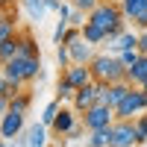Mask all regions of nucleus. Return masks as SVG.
<instances>
[{
  "mask_svg": "<svg viewBox=\"0 0 147 147\" xmlns=\"http://www.w3.org/2000/svg\"><path fill=\"white\" fill-rule=\"evenodd\" d=\"M18 56V35H12V38L0 41V65H6L9 59Z\"/></svg>",
  "mask_w": 147,
  "mask_h": 147,
  "instance_id": "nucleus-22",
  "label": "nucleus"
},
{
  "mask_svg": "<svg viewBox=\"0 0 147 147\" xmlns=\"http://www.w3.org/2000/svg\"><path fill=\"white\" fill-rule=\"evenodd\" d=\"M59 109H62V100H59V97H56V100H50V103L44 106V112H41V124L50 127L53 121H56V115H59Z\"/></svg>",
  "mask_w": 147,
  "mask_h": 147,
  "instance_id": "nucleus-24",
  "label": "nucleus"
},
{
  "mask_svg": "<svg viewBox=\"0 0 147 147\" xmlns=\"http://www.w3.org/2000/svg\"><path fill=\"white\" fill-rule=\"evenodd\" d=\"M138 53H141V56H147V30H141V32H138Z\"/></svg>",
  "mask_w": 147,
  "mask_h": 147,
  "instance_id": "nucleus-29",
  "label": "nucleus"
},
{
  "mask_svg": "<svg viewBox=\"0 0 147 147\" xmlns=\"http://www.w3.org/2000/svg\"><path fill=\"white\" fill-rule=\"evenodd\" d=\"M0 71L6 74V80L12 82H21V85H27V82H35V80H44V71H41V56H15V59H9L6 65H0Z\"/></svg>",
  "mask_w": 147,
  "mask_h": 147,
  "instance_id": "nucleus-1",
  "label": "nucleus"
},
{
  "mask_svg": "<svg viewBox=\"0 0 147 147\" xmlns=\"http://www.w3.org/2000/svg\"><path fill=\"white\" fill-rule=\"evenodd\" d=\"M112 3H121V0H112Z\"/></svg>",
  "mask_w": 147,
  "mask_h": 147,
  "instance_id": "nucleus-37",
  "label": "nucleus"
},
{
  "mask_svg": "<svg viewBox=\"0 0 147 147\" xmlns=\"http://www.w3.org/2000/svg\"><path fill=\"white\" fill-rule=\"evenodd\" d=\"M47 132H50V127L47 124H32L27 129V147H47Z\"/></svg>",
  "mask_w": 147,
  "mask_h": 147,
  "instance_id": "nucleus-14",
  "label": "nucleus"
},
{
  "mask_svg": "<svg viewBox=\"0 0 147 147\" xmlns=\"http://www.w3.org/2000/svg\"><path fill=\"white\" fill-rule=\"evenodd\" d=\"M121 9H124L127 21H136L141 12H147V0H121Z\"/></svg>",
  "mask_w": 147,
  "mask_h": 147,
  "instance_id": "nucleus-20",
  "label": "nucleus"
},
{
  "mask_svg": "<svg viewBox=\"0 0 147 147\" xmlns=\"http://www.w3.org/2000/svg\"><path fill=\"white\" fill-rule=\"evenodd\" d=\"M68 27H71L68 21H59V24H56V32H53V41H56V44H62V38H65V32H68Z\"/></svg>",
  "mask_w": 147,
  "mask_h": 147,
  "instance_id": "nucleus-28",
  "label": "nucleus"
},
{
  "mask_svg": "<svg viewBox=\"0 0 147 147\" xmlns=\"http://www.w3.org/2000/svg\"><path fill=\"white\" fill-rule=\"evenodd\" d=\"M30 103H32V94H30V91H18L15 97H12L9 109H15V112H24V115H27V112H30Z\"/></svg>",
  "mask_w": 147,
  "mask_h": 147,
  "instance_id": "nucleus-23",
  "label": "nucleus"
},
{
  "mask_svg": "<svg viewBox=\"0 0 147 147\" xmlns=\"http://www.w3.org/2000/svg\"><path fill=\"white\" fill-rule=\"evenodd\" d=\"M127 80L132 85H144L147 82V56H141L132 68H127Z\"/></svg>",
  "mask_w": 147,
  "mask_h": 147,
  "instance_id": "nucleus-16",
  "label": "nucleus"
},
{
  "mask_svg": "<svg viewBox=\"0 0 147 147\" xmlns=\"http://www.w3.org/2000/svg\"><path fill=\"white\" fill-rule=\"evenodd\" d=\"M141 112H147V91L141 88V85H132L129 94L115 106V118L129 121V118H138Z\"/></svg>",
  "mask_w": 147,
  "mask_h": 147,
  "instance_id": "nucleus-4",
  "label": "nucleus"
},
{
  "mask_svg": "<svg viewBox=\"0 0 147 147\" xmlns=\"http://www.w3.org/2000/svg\"><path fill=\"white\" fill-rule=\"evenodd\" d=\"M118 56H121V62H124L127 68H132V65H136L138 59H141V53H138V47H136V50H121Z\"/></svg>",
  "mask_w": 147,
  "mask_h": 147,
  "instance_id": "nucleus-27",
  "label": "nucleus"
},
{
  "mask_svg": "<svg viewBox=\"0 0 147 147\" xmlns=\"http://www.w3.org/2000/svg\"><path fill=\"white\" fill-rule=\"evenodd\" d=\"M129 88H132V82L129 80H118V82H109V88H106V103L109 106H118L121 100H124V97L129 94Z\"/></svg>",
  "mask_w": 147,
  "mask_h": 147,
  "instance_id": "nucleus-12",
  "label": "nucleus"
},
{
  "mask_svg": "<svg viewBox=\"0 0 147 147\" xmlns=\"http://www.w3.org/2000/svg\"><path fill=\"white\" fill-rule=\"evenodd\" d=\"M77 115H80V112H77L74 106H62V109H59V115H56V121L50 124V132L59 136V138H65L68 132L77 127Z\"/></svg>",
  "mask_w": 147,
  "mask_h": 147,
  "instance_id": "nucleus-8",
  "label": "nucleus"
},
{
  "mask_svg": "<svg viewBox=\"0 0 147 147\" xmlns=\"http://www.w3.org/2000/svg\"><path fill=\"white\" fill-rule=\"evenodd\" d=\"M56 62H59V68H68V65H71V50H68V44H59V47H56Z\"/></svg>",
  "mask_w": 147,
  "mask_h": 147,
  "instance_id": "nucleus-25",
  "label": "nucleus"
},
{
  "mask_svg": "<svg viewBox=\"0 0 147 147\" xmlns=\"http://www.w3.org/2000/svg\"><path fill=\"white\" fill-rule=\"evenodd\" d=\"M94 82H118L127 80V65L121 62V56H109V53H94V59L88 62Z\"/></svg>",
  "mask_w": 147,
  "mask_h": 147,
  "instance_id": "nucleus-2",
  "label": "nucleus"
},
{
  "mask_svg": "<svg viewBox=\"0 0 147 147\" xmlns=\"http://www.w3.org/2000/svg\"><path fill=\"white\" fill-rule=\"evenodd\" d=\"M74 94H77L74 82H71V80L65 77V74H62V77H59V85H56V97H59L62 103H71V100H74Z\"/></svg>",
  "mask_w": 147,
  "mask_h": 147,
  "instance_id": "nucleus-21",
  "label": "nucleus"
},
{
  "mask_svg": "<svg viewBox=\"0 0 147 147\" xmlns=\"http://www.w3.org/2000/svg\"><path fill=\"white\" fill-rule=\"evenodd\" d=\"M132 27H138V30H147V12H141V15L132 21Z\"/></svg>",
  "mask_w": 147,
  "mask_h": 147,
  "instance_id": "nucleus-30",
  "label": "nucleus"
},
{
  "mask_svg": "<svg viewBox=\"0 0 147 147\" xmlns=\"http://www.w3.org/2000/svg\"><path fill=\"white\" fill-rule=\"evenodd\" d=\"M141 88H144V91H147V82H144V85H141Z\"/></svg>",
  "mask_w": 147,
  "mask_h": 147,
  "instance_id": "nucleus-35",
  "label": "nucleus"
},
{
  "mask_svg": "<svg viewBox=\"0 0 147 147\" xmlns=\"http://www.w3.org/2000/svg\"><path fill=\"white\" fill-rule=\"evenodd\" d=\"M21 3H24V9L30 12V18H32L35 24H41L44 15L50 12V9H47V0H21Z\"/></svg>",
  "mask_w": 147,
  "mask_h": 147,
  "instance_id": "nucleus-18",
  "label": "nucleus"
},
{
  "mask_svg": "<svg viewBox=\"0 0 147 147\" xmlns=\"http://www.w3.org/2000/svg\"><path fill=\"white\" fill-rule=\"evenodd\" d=\"M0 9H3V12L6 9H15V0H0Z\"/></svg>",
  "mask_w": 147,
  "mask_h": 147,
  "instance_id": "nucleus-33",
  "label": "nucleus"
},
{
  "mask_svg": "<svg viewBox=\"0 0 147 147\" xmlns=\"http://www.w3.org/2000/svg\"><path fill=\"white\" fill-rule=\"evenodd\" d=\"M136 47H138V32H132V30H124L115 41H109V50H112L115 56L121 50H136Z\"/></svg>",
  "mask_w": 147,
  "mask_h": 147,
  "instance_id": "nucleus-13",
  "label": "nucleus"
},
{
  "mask_svg": "<svg viewBox=\"0 0 147 147\" xmlns=\"http://www.w3.org/2000/svg\"><path fill=\"white\" fill-rule=\"evenodd\" d=\"M85 147H112V127H103V129L88 132V141H85Z\"/></svg>",
  "mask_w": 147,
  "mask_h": 147,
  "instance_id": "nucleus-17",
  "label": "nucleus"
},
{
  "mask_svg": "<svg viewBox=\"0 0 147 147\" xmlns=\"http://www.w3.org/2000/svg\"><path fill=\"white\" fill-rule=\"evenodd\" d=\"M18 53L21 56H41V47L35 44V38H32L30 30H21L18 32Z\"/></svg>",
  "mask_w": 147,
  "mask_h": 147,
  "instance_id": "nucleus-15",
  "label": "nucleus"
},
{
  "mask_svg": "<svg viewBox=\"0 0 147 147\" xmlns=\"http://www.w3.org/2000/svg\"><path fill=\"white\" fill-rule=\"evenodd\" d=\"M21 132H24V112H15V109H9V112L0 118V138L15 141Z\"/></svg>",
  "mask_w": 147,
  "mask_h": 147,
  "instance_id": "nucleus-7",
  "label": "nucleus"
},
{
  "mask_svg": "<svg viewBox=\"0 0 147 147\" xmlns=\"http://www.w3.org/2000/svg\"><path fill=\"white\" fill-rule=\"evenodd\" d=\"M136 129H138V144H144L147 141V112H141L136 118Z\"/></svg>",
  "mask_w": 147,
  "mask_h": 147,
  "instance_id": "nucleus-26",
  "label": "nucleus"
},
{
  "mask_svg": "<svg viewBox=\"0 0 147 147\" xmlns=\"http://www.w3.org/2000/svg\"><path fill=\"white\" fill-rule=\"evenodd\" d=\"M9 103H12V100H9V97H0V118H3V115L9 112Z\"/></svg>",
  "mask_w": 147,
  "mask_h": 147,
  "instance_id": "nucleus-31",
  "label": "nucleus"
},
{
  "mask_svg": "<svg viewBox=\"0 0 147 147\" xmlns=\"http://www.w3.org/2000/svg\"><path fill=\"white\" fill-rule=\"evenodd\" d=\"M0 18H3V9H0Z\"/></svg>",
  "mask_w": 147,
  "mask_h": 147,
  "instance_id": "nucleus-36",
  "label": "nucleus"
},
{
  "mask_svg": "<svg viewBox=\"0 0 147 147\" xmlns=\"http://www.w3.org/2000/svg\"><path fill=\"white\" fill-rule=\"evenodd\" d=\"M62 74L74 82V88H82V85H88V82H94V74H91V68L88 65H80V62H71L68 68H62Z\"/></svg>",
  "mask_w": 147,
  "mask_h": 147,
  "instance_id": "nucleus-10",
  "label": "nucleus"
},
{
  "mask_svg": "<svg viewBox=\"0 0 147 147\" xmlns=\"http://www.w3.org/2000/svg\"><path fill=\"white\" fill-rule=\"evenodd\" d=\"M80 30H82V38H85V41H91L94 47L106 41V30H100V27H97V24H91V21H85Z\"/></svg>",
  "mask_w": 147,
  "mask_h": 147,
  "instance_id": "nucleus-19",
  "label": "nucleus"
},
{
  "mask_svg": "<svg viewBox=\"0 0 147 147\" xmlns=\"http://www.w3.org/2000/svg\"><path fill=\"white\" fill-rule=\"evenodd\" d=\"M68 50H71V62L88 65L91 59H94V44H91V41H85L82 35H80V38H74V41L68 44Z\"/></svg>",
  "mask_w": 147,
  "mask_h": 147,
  "instance_id": "nucleus-11",
  "label": "nucleus"
},
{
  "mask_svg": "<svg viewBox=\"0 0 147 147\" xmlns=\"http://www.w3.org/2000/svg\"><path fill=\"white\" fill-rule=\"evenodd\" d=\"M6 85H9V80H6V74L0 71V97H6Z\"/></svg>",
  "mask_w": 147,
  "mask_h": 147,
  "instance_id": "nucleus-32",
  "label": "nucleus"
},
{
  "mask_svg": "<svg viewBox=\"0 0 147 147\" xmlns=\"http://www.w3.org/2000/svg\"><path fill=\"white\" fill-rule=\"evenodd\" d=\"M97 94H100V85H97V82H88V85H82V88H77V94H74L71 106L82 115V112H88V109L97 103Z\"/></svg>",
  "mask_w": 147,
  "mask_h": 147,
  "instance_id": "nucleus-9",
  "label": "nucleus"
},
{
  "mask_svg": "<svg viewBox=\"0 0 147 147\" xmlns=\"http://www.w3.org/2000/svg\"><path fill=\"white\" fill-rule=\"evenodd\" d=\"M80 121H82L85 132H94V129L112 127V124H115V109H112V106H106V103H94L88 112H82V115H80Z\"/></svg>",
  "mask_w": 147,
  "mask_h": 147,
  "instance_id": "nucleus-5",
  "label": "nucleus"
},
{
  "mask_svg": "<svg viewBox=\"0 0 147 147\" xmlns=\"http://www.w3.org/2000/svg\"><path fill=\"white\" fill-rule=\"evenodd\" d=\"M88 21L91 24H97L100 30H106V35H109V30L112 27H121V24H127V15H124V9H121V3H112V0H100L91 12H88Z\"/></svg>",
  "mask_w": 147,
  "mask_h": 147,
  "instance_id": "nucleus-3",
  "label": "nucleus"
},
{
  "mask_svg": "<svg viewBox=\"0 0 147 147\" xmlns=\"http://www.w3.org/2000/svg\"><path fill=\"white\" fill-rule=\"evenodd\" d=\"M112 147H138L136 118H129V121L115 118V124H112Z\"/></svg>",
  "mask_w": 147,
  "mask_h": 147,
  "instance_id": "nucleus-6",
  "label": "nucleus"
},
{
  "mask_svg": "<svg viewBox=\"0 0 147 147\" xmlns=\"http://www.w3.org/2000/svg\"><path fill=\"white\" fill-rule=\"evenodd\" d=\"M6 144H9V141H6V138H0V147H6Z\"/></svg>",
  "mask_w": 147,
  "mask_h": 147,
  "instance_id": "nucleus-34",
  "label": "nucleus"
}]
</instances>
